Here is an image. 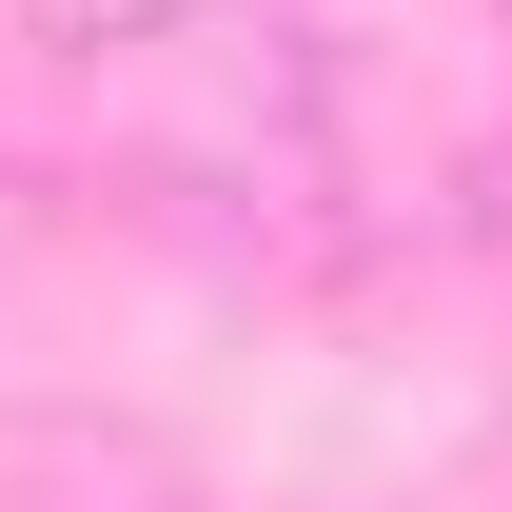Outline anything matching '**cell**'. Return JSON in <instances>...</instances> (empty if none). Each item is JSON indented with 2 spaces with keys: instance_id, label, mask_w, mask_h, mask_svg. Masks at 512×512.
Wrapping results in <instances>:
<instances>
[{
  "instance_id": "cell-1",
  "label": "cell",
  "mask_w": 512,
  "mask_h": 512,
  "mask_svg": "<svg viewBox=\"0 0 512 512\" xmlns=\"http://www.w3.org/2000/svg\"><path fill=\"white\" fill-rule=\"evenodd\" d=\"M197 20H217V0H20V40H40V60H158V40H197Z\"/></svg>"
}]
</instances>
